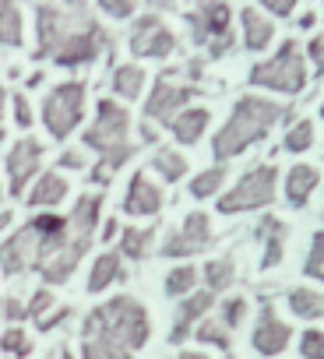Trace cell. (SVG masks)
Segmentation results:
<instances>
[{
    "mask_svg": "<svg viewBox=\"0 0 324 359\" xmlns=\"http://www.w3.org/2000/svg\"><path fill=\"white\" fill-rule=\"evenodd\" d=\"M95 219H99V198H81L71 222L57 233V236H46L36 243V261H39V271L50 285L57 282H67L71 271L78 268V257L85 254L88 240H92V229H95Z\"/></svg>",
    "mask_w": 324,
    "mask_h": 359,
    "instance_id": "cell-1",
    "label": "cell"
},
{
    "mask_svg": "<svg viewBox=\"0 0 324 359\" xmlns=\"http://www.w3.org/2000/svg\"><path fill=\"white\" fill-rule=\"evenodd\" d=\"M85 338L116 345L123 352H134L148 341V313L137 299L130 296H116L109 303H102L88 320H85Z\"/></svg>",
    "mask_w": 324,
    "mask_h": 359,
    "instance_id": "cell-2",
    "label": "cell"
},
{
    "mask_svg": "<svg viewBox=\"0 0 324 359\" xmlns=\"http://www.w3.org/2000/svg\"><path fill=\"white\" fill-rule=\"evenodd\" d=\"M282 116H285V109L275 106V102H268V99H257V95L240 99L236 109H233V120L215 134V144H212L215 158L226 162V158L240 155L247 144H254L257 137H264Z\"/></svg>",
    "mask_w": 324,
    "mask_h": 359,
    "instance_id": "cell-3",
    "label": "cell"
},
{
    "mask_svg": "<svg viewBox=\"0 0 324 359\" xmlns=\"http://www.w3.org/2000/svg\"><path fill=\"white\" fill-rule=\"evenodd\" d=\"M85 144L88 148H95V151H102V169H113V165H120L123 158H130V144H127V109H120L116 102H99V116H95V123L88 127V134H85Z\"/></svg>",
    "mask_w": 324,
    "mask_h": 359,
    "instance_id": "cell-4",
    "label": "cell"
},
{
    "mask_svg": "<svg viewBox=\"0 0 324 359\" xmlns=\"http://www.w3.org/2000/svg\"><path fill=\"white\" fill-rule=\"evenodd\" d=\"M250 81L254 85H264V88H278V92H289L296 95L303 85H306V71H303V57L296 50V43H282V50L275 53V60L268 64H257L250 71Z\"/></svg>",
    "mask_w": 324,
    "mask_h": 359,
    "instance_id": "cell-5",
    "label": "cell"
},
{
    "mask_svg": "<svg viewBox=\"0 0 324 359\" xmlns=\"http://www.w3.org/2000/svg\"><path fill=\"white\" fill-rule=\"evenodd\" d=\"M275 198V169L271 165H257L250 169L240 184L219 201V212L222 215H236V212H250V208H261Z\"/></svg>",
    "mask_w": 324,
    "mask_h": 359,
    "instance_id": "cell-6",
    "label": "cell"
},
{
    "mask_svg": "<svg viewBox=\"0 0 324 359\" xmlns=\"http://www.w3.org/2000/svg\"><path fill=\"white\" fill-rule=\"evenodd\" d=\"M81 106H85V88H81L78 81H71V85H57V88L46 95V106H43V120H46L50 134L64 141V137L78 127V120H81Z\"/></svg>",
    "mask_w": 324,
    "mask_h": 359,
    "instance_id": "cell-7",
    "label": "cell"
},
{
    "mask_svg": "<svg viewBox=\"0 0 324 359\" xmlns=\"http://www.w3.org/2000/svg\"><path fill=\"white\" fill-rule=\"evenodd\" d=\"M130 50H134L137 57H166V53L173 50V32L162 25L155 15H144V18L134 25Z\"/></svg>",
    "mask_w": 324,
    "mask_h": 359,
    "instance_id": "cell-8",
    "label": "cell"
},
{
    "mask_svg": "<svg viewBox=\"0 0 324 359\" xmlns=\"http://www.w3.org/2000/svg\"><path fill=\"white\" fill-rule=\"evenodd\" d=\"M39 158H43V144L32 141V137H22L11 155H8V169H11V194H22L25 184H29V176L39 169Z\"/></svg>",
    "mask_w": 324,
    "mask_h": 359,
    "instance_id": "cell-9",
    "label": "cell"
},
{
    "mask_svg": "<svg viewBox=\"0 0 324 359\" xmlns=\"http://www.w3.org/2000/svg\"><path fill=\"white\" fill-rule=\"evenodd\" d=\"M32 261H36V233L25 226L22 233H15L4 247H0V268H4L8 275H18Z\"/></svg>",
    "mask_w": 324,
    "mask_h": 359,
    "instance_id": "cell-10",
    "label": "cell"
},
{
    "mask_svg": "<svg viewBox=\"0 0 324 359\" xmlns=\"http://www.w3.org/2000/svg\"><path fill=\"white\" fill-rule=\"evenodd\" d=\"M36 22H39V46H36V57L53 53V50L71 36V22H67V15L57 11V8H39Z\"/></svg>",
    "mask_w": 324,
    "mask_h": 359,
    "instance_id": "cell-11",
    "label": "cell"
},
{
    "mask_svg": "<svg viewBox=\"0 0 324 359\" xmlns=\"http://www.w3.org/2000/svg\"><path fill=\"white\" fill-rule=\"evenodd\" d=\"M208 236H212V222H208V215L194 212V215H187L180 236H173V240L166 243V257H177V254L184 257V254H191V250H201V247L208 243Z\"/></svg>",
    "mask_w": 324,
    "mask_h": 359,
    "instance_id": "cell-12",
    "label": "cell"
},
{
    "mask_svg": "<svg viewBox=\"0 0 324 359\" xmlns=\"http://www.w3.org/2000/svg\"><path fill=\"white\" fill-rule=\"evenodd\" d=\"M289 338H292V331L271 313V306H264V313H261V320L254 327V348L261 355H278L289 345Z\"/></svg>",
    "mask_w": 324,
    "mask_h": 359,
    "instance_id": "cell-13",
    "label": "cell"
},
{
    "mask_svg": "<svg viewBox=\"0 0 324 359\" xmlns=\"http://www.w3.org/2000/svg\"><path fill=\"white\" fill-rule=\"evenodd\" d=\"M162 208V191L151 184L144 172H137L127 187V198H123V212L127 215H155Z\"/></svg>",
    "mask_w": 324,
    "mask_h": 359,
    "instance_id": "cell-14",
    "label": "cell"
},
{
    "mask_svg": "<svg viewBox=\"0 0 324 359\" xmlns=\"http://www.w3.org/2000/svg\"><path fill=\"white\" fill-rule=\"evenodd\" d=\"M191 95H194V88H173V85L162 81V85L151 92V99L144 102V113H148L151 120H166V123H173V113H177Z\"/></svg>",
    "mask_w": 324,
    "mask_h": 359,
    "instance_id": "cell-15",
    "label": "cell"
},
{
    "mask_svg": "<svg viewBox=\"0 0 324 359\" xmlns=\"http://www.w3.org/2000/svg\"><path fill=\"white\" fill-rule=\"evenodd\" d=\"M95 32L99 29H85V32H71L57 50H53V57H57V64L60 67H74V64H85V60H92L95 57V50H99V43H95Z\"/></svg>",
    "mask_w": 324,
    "mask_h": 359,
    "instance_id": "cell-16",
    "label": "cell"
},
{
    "mask_svg": "<svg viewBox=\"0 0 324 359\" xmlns=\"http://www.w3.org/2000/svg\"><path fill=\"white\" fill-rule=\"evenodd\" d=\"M191 22H194V39L226 32V25H229V4H226V0H201V15H194Z\"/></svg>",
    "mask_w": 324,
    "mask_h": 359,
    "instance_id": "cell-17",
    "label": "cell"
},
{
    "mask_svg": "<svg viewBox=\"0 0 324 359\" xmlns=\"http://www.w3.org/2000/svg\"><path fill=\"white\" fill-rule=\"evenodd\" d=\"M208 306H212V292H194L191 299H184L180 310H177V324H173V331H170V341L180 345V341L191 334V324H194L201 313H208Z\"/></svg>",
    "mask_w": 324,
    "mask_h": 359,
    "instance_id": "cell-18",
    "label": "cell"
},
{
    "mask_svg": "<svg viewBox=\"0 0 324 359\" xmlns=\"http://www.w3.org/2000/svg\"><path fill=\"white\" fill-rule=\"evenodd\" d=\"M313 187H317V169H313V165H296V169H289V176H285V198H289V205L303 208Z\"/></svg>",
    "mask_w": 324,
    "mask_h": 359,
    "instance_id": "cell-19",
    "label": "cell"
},
{
    "mask_svg": "<svg viewBox=\"0 0 324 359\" xmlns=\"http://www.w3.org/2000/svg\"><path fill=\"white\" fill-rule=\"evenodd\" d=\"M205 127H208V109H187L173 116V134L180 137V144H194Z\"/></svg>",
    "mask_w": 324,
    "mask_h": 359,
    "instance_id": "cell-20",
    "label": "cell"
},
{
    "mask_svg": "<svg viewBox=\"0 0 324 359\" xmlns=\"http://www.w3.org/2000/svg\"><path fill=\"white\" fill-rule=\"evenodd\" d=\"M240 18H243V29H247V50H264V46L271 43V36H275L271 22L261 18L254 8H247Z\"/></svg>",
    "mask_w": 324,
    "mask_h": 359,
    "instance_id": "cell-21",
    "label": "cell"
},
{
    "mask_svg": "<svg viewBox=\"0 0 324 359\" xmlns=\"http://www.w3.org/2000/svg\"><path fill=\"white\" fill-rule=\"evenodd\" d=\"M64 194H67V180L60 172H46L39 176V184L32 191V205H57L64 201Z\"/></svg>",
    "mask_w": 324,
    "mask_h": 359,
    "instance_id": "cell-22",
    "label": "cell"
},
{
    "mask_svg": "<svg viewBox=\"0 0 324 359\" xmlns=\"http://www.w3.org/2000/svg\"><path fill=\"white\" fill-rule=\"evenodd\" d=\"M261 236L268 240V250H264V268H275L282 261V243H285V226L278 219H264L261 226Z\"/></svg>",
    "mask_w": 324,
    "mask_h": 359,
    "instance_id": "cell-23",
    "label": "cell"
},
{
    "mask_svg": "<svg viewBox=\"0 0 324 359\" xmlns=\"http://www.w3.org/2000/svg\"><path fill=\"white\" fill-rule=\"evenodd\" d=\"M116 275H120V254H102V257H95V268H92V275H88V292H102Z\"/></svg>",
    "mask_w": 324,
    "mask_h": 359,
    "instance_id": "cell-24",
    "label": "cell"
},
{
    "mask_svg": "<svg viewBox=\"0 0 324 359\" xmlns=\"http://www.w3.org/2000/svg\"><path fill=\"white\" fill-rule=\"evenodd\" d=\"M0 43L4 46H22V11L4 0V8H0Z\"/></svg>",
    "mask_w": 324,
    "mask_h": 359,
    "instance_id": "cell-25",
    "label": "cell"
},
{
    "mask_svg": "<svg viewBox=\"0 0 324 359\" xmlns=\"http://www.w3.org/2000/svg\"><path fill=\"white\" fill-rule=\"evenodd\" d=\"M289 310L296 313V317H320V296L313 292V289H296V292H289Z\"/></svg>",
    "mask_w": 324,
    "mask_h": 359,
    "instance_id": "cell-26",
    "label": "cell"
},
{
    "mask_svg": "<svg viewBox=\"0 0 324 359\" xmlns=\"http://www.w3.org/2000/svg\"><path fill=\"white\" fill-rule=\"evenodd\" d=\"M113 85H116V92L123 99H137L141 95V85H144V71L141 67H120L116 78H113Z\"/></svg>",
    "mask_w": 324,
    "mask_h": 359,
    "instance_id": "cell-27",
    "label": "cell"
},
{
    "mask_svg": "<svg viewBox=\"0 0 324 359\" xmlns=\"http://www.w3.org/2000/svg\"><path fill=\"white\" fill-rule=\"evenodd\" d=\"M233 275H236L233 261H208V268H205V282H208V292H219V289L233 285Z\"/></svg>",
    "mask_w": 324,
    "mask_h": 359,
    "instance_id": "cell-28",
    "label": "cell"
},
{
    "mask_svg": "<svg viewBox=\"0 0 324 359\" xmlns=\"http://www.w3.org/2000/svg\"><path fill=\"white\" fill-rule=\"evenodd\" d=\"M194 282H198V271H194L191 264H180V268H173V271L166 275V292H170V296H184V292L194 289Z\"/></svg>",
    "mask_w": 324,
    "mask_h": 359,
    "instance_id": "cell-29",
    "label": "cell"
},
{
    "mask_svg": "<svg viewBox=\"0 0 324 359\" xmlns=\"http://www.w3.org/2000/svg\"><path fill=\"white\" fill-rule=\"evenodd\" d=\"M198 338L208 341V345H215V348H229V345H233V341H229V327L219 324V320H201Z\"/></svg>",
    "mask_w": 324,
    "mask_h": 359,
    "instance_id": "cell-30",
    "label": "cell"
},
{
    "mask_svg": "<svg viewBox=\"0 0 324 359\" xmlns=\"http://www.w3.org/2000/svg\"><path fill=\"white\" fill-rule=\"evenodd\" d=\"M81 359H130V352H123L116 345H106V341H95V338H85Z\"/></svg>",
    "mask_w": 324,
    "mask_h": 359,
    "instance_id": "cell-31",
    "label": "cell"
},
{
    "mask_svg": "<svg viewBox=\"0 0 324 359\" xmlns=\"http://www.w3.org/2000/svg\"><path fill=\"white\" fill-rule=\"evenodd\" d=\"M222 180H226V169H208L191 184V194L194 198H208V194H215L222 187Z\"/></svg>",
    "mask_w": 324,
    "mask_h": 359,
    "instance_id": "cell-32",
    "label": "cell"
},
{
    "mask_svg": "<svg viewBox=\"0 0 324 359\" xmlns=\"http://www.w3.org/2000/svg\"><path fill=\"white\" fill-rule=\"evenodd\" d=\"M155 169L166 176V180H180V176L187 172V162H184L177 151H158V155H155Z\"/></svg>",
    "mask_w": 324,
    "mask_h": 359,
    "instance_id": "cell-33",
    "label": "cell"
},
{
    "mask_svg": "<svg viewBox=\"0 0 324 359\" xmlns=\"http://www.w3.org/2000/svg\"><path fill=\"white\" fill-rule=\"evenodd\" d=\"M310 144H313V123H310V120L296 123V127L285 134V148H289V151H306Z\"/></svg>",
    "mask_w": 324,
    "mask_h": 359,
    "instance_id": "cell-34",
    "label": "cell"
},
{
    "mask_svg": "<svg viewBox=\"0 0 324 359\" xmlns=\"http://www.w3.org/2000/svg\"><path fill=\"white\" fill-rule=\"evenodd\" d=\"M151 243V229H123V254L144 257V247Z\"/></svg>",
    "mask_w": 324,
    "mask_h": 359,
    "instance_id": "cell-35",
    "label": "cell"
},
{
    "mask_svg": "<svg viewBox=\"0 0 324 359\" xmlns=\"http://www.w3.org/2000/svg\"><path fill=\"white\" fill-rule=\"evenodd\" d=\"M0 345H4V352L8 355H15V359H22V355H29V334L22 331V327H8L4 331V341H0Z\"/></svg>",
    "mask_w": 324,
    "mask_h": 359,
    "instance_id": "cell-36",
    "label": "cell"
},
{
    "mask_svg": "<svg viewBox=\"0 0 324 359\" xmlns=\"http://www.w3.org/2000/svg\"><path fill=\"white\" fill-rule=\"evenodd\" d=\"M64 226H67V219H60V215H39V219H32V222H29V229H32L39 240H46V236H57Z\"/></svg>",
    "mask_w": 324,
    "mask_h": 359,
    "instance_id": "cell-37",
    "label": "cell"
},
{
    "mask_svg": "<svg viewBox=\"0 0 324 359\" xmlns=\"http://www.w3.org/2000/svg\"><path fill=\"white\" fill-rule=\"evenodd\" d=\"M306 275L310 278H320L324 275V236L317 233L313 243H310V254H306Z\"/></svg>",
    "mask_w": 324,
    "mask_h": 359,
    "instance_id": "cell-38",
    "label": "cell"
},
{
    "mask_svg": "<svg viewBox=\"0 0 324 359\" xmlns=\"http://www.w3.org/2000/svg\"><path fill=\"white\" fill-rule=\"evenodd\" d=\"M299 352H303L306 359H320V355H324V338H320V331H303Z\"/></svg>",
    "mask_w": 324,
    "mask_h": 359,
    "instance_id": "cell-39",
    "label": "cell"
},
{
    "mask_svg": "<svg viewBox=\"0 0 324 359\" xmlns=\"http://www.w3.org/2000/svg\"><path fill=\"white\" fill-rule=\"evenodd\" d=\"M243 313H247V299H226V306H222V324H226V327H236V324L243 320Z\"/></svg>",
    "mask_w": 324,
    "mask_h": 359,
    "instance_id": "cell-40",
    "label": "cell"
},
{
    "mask_svg": "<svg viewBox=\"0 0 324 359\" xmlns=\"http://www.w3.org/2000/svg\"><path fill=\"white\" fill-rule=\"evenodd\" d=\"M99 4L109 18H130L134 15V0H99Z\"/></svg>",
    "mask_w": 324,
    "mask_h": 359,
    "instance_id": "cell-41",
    "label": "cell"
},
{
    "mask_svg": "<svg viewBox=\"0 0 324 359\" xmlns=\"http://www.w3.org/2000/svg\"><path fill=\"white\" fill-rule=\"evenodd\" d=\"M50 306H53V296L43 289V292H36V296H32V303L25 306V317H36V320H39V317L50 310Z\"/></svg>",
    "mask_w": 324,
    "mask_h": 359,
    "instance_id": "cell-42",
    "label": "cell"
},
{
    "mask_svg": "<svg viewBox=\"0 0 324 359\" xmlns=\"http://www.w3.org/2000/svg\"><path fill=\"white\" fill-rule=\"evenodd\" d=\"M261 4H264L271 15H282V18H285V15H292V4H296V0H261Z\"/></svg>",
    "mask_w": 324,
    "mask_h": 359,
    "instance_id": "cell-43",
    "label": "cell"
},
{
    "mask_svg": "<svg viewBox=\"0 0 324 359\" xmlns=\"http://www.w3.org/2000/svg\"><path fill=\"white\" fill-rule=\"evenodd\" d=\"M15 120H18L22 127H29V123H32V113H29V102H25L22 95H15Z\"/></svg>",
    "mask_w": 324,
    "mask_h": 359,
    "instance_id": "cell-44",
    "label": "cell"
},
{
    "mask_svg": "<svg viewBox=\"0 0 324 359\" xmlns=\"http://www.w3.org/2000/svg\"><path fill=\"white\" fill-rule=\"evenodd\" d=\"M4 317H8V320H22V317H25V306H22L18 299H8V303H4Z\"/></svg>",
    "mask_w": 324,
    "mask_h": 359,
    "instance_id": "cell-45",
    "label": "cell"
},
{
    "mask_svg": "<svg viewBox=\"0 0 324 359\" xmlns=\"http://www.w3.org/2000/svg\"><path fill=\"white\" fill-rule=\"evenodd\" d=\"M310 60H313V64H317V67H320V64H324V43H320V39H317V36H313V39H310Z\"/></svg>",
    "mask_w": 324,
    "mask_h": 359,
    "instance_id": "cell-46",
    "label": "cell"
},
{
    "mask_svg": "<svg viewBox=\"0 0 324 359\" xmlns=\"http://www.w3.org/2000/svg\"><path fill=\"white\" fill-rule=\"evenodd\" d=\"M67 313H71V310H57V313H53L50 320H39V331H50V327H57V324H60V320H64Z\"/></svg>",
    "mask_w": 324,
    "mask_h": 359,
    "instance_id": "cell-47",
    "label": "cell"
},
{
    "mask_svg": "<svg viewBox=\"0 0 324 359\" xmlns=\"http://www.w3.org/2000/svg\"><path fill=\"white\" fill-rule=\"evenodd\" d=\"M81 162H85V155H81V151H67V155L60 158V165H71V169H78Z\"/></svg>",
    "mask_w": 324,
    "mask_h": 359,
    "instance_id": "cell-48",
    "label": "cell"
},
{
    "mask_svg": "<svg viewBox=\"0 0 324 359\" xmlns=\"http://www.w3.org/2000/svg\"><path fill=\"white\" fill-rule=\"evenodd\" d=\"M151 8H162V11H173L177 8V0H148Z\"/></svg>",
    "mask_w": 324,
    "mask_h": 359,
    "instance_id": "cell-49",
    "label": "cell"
},
{
    "mask_svg": "<svg viewBox=\"0 0 324 359\" xmlns=\"http://www.w3.org/2000/svg\"><path fill=\"white\" fill-rule=\"evenodd\" d=\"M102 236H106V240H113V236H116V222H106V229H102Z\"/></svg>",
    "mask_w": 324,
    "mask_h": 359,
    "instance_id": "cell-50",
    "label": "cell"
},
{
    "mask_svg": "<svg viewBox=\"0 0 324 359\" xmlns=\"http://www.w3.org/2000/svg\"><path fill=\"white\" fill-rule=\"evenodd\" d=\"M8 226H11V212H4V215H0V233H4Z\"/></svg>",
    "mask_w": 324,
    "mask_h": 359,
    "instance_id": "cell-51",
    "label": "cell"
},
{
    "mask_svg": "<svg viewBox=\"0 0 324 359\" xmlns=\"http://www.w3.org/2000/svg\"><path fill=\"white\" fill-rule=\"evenodd\" d=\"M180 359H208V355H201V352H180Z\"/></svg>",
    "mask_w": 324,
    "mask_h": 359,
    "instance_id": "cell-52",
    "label": "cell"
},
{
    "mask_svg": "<svg viewBox=\"0 0 324 359\" xmlns=\"http://www.w3.org/2000/svg\"><path fill=\"white\" fill-rule=\"evenodd\" d=\"M0 113H4V88H0Z\"/></svg>",
    "mask_w": 324,
    "mask_h": 359,
    "instance_id": "cell-53",
    "label": "cell"
},
{
    "mask_svg": "<svg viewBox=\"0 0 324 359\" xmlns=\"http://www.w3.org/2000/svg\"><path fill=\"white\" fill-rule=\"evenodd\" d=\"M60 359H71V352H67V348H64V352H60Z\"/></svg>",
    "mask_w": 324,
    "mask_h": 359,
    "instance_id": "cell-54",
    "label": "cell"
},
{
    "mask_svg": "<svg viewBox=\"0 0 324 359\" xmlns=\"http://www.w3.org/2000/svg\"><path fill=\"white\" fill-rule=\"evenodd\" d=\"M0 141H4V127H0Z\"/></svg>",
    "mask_w": 324,
    "mask_h": 359,
    "instance_id": "cell-55",
    "label": "cell"
}]
</instances>
